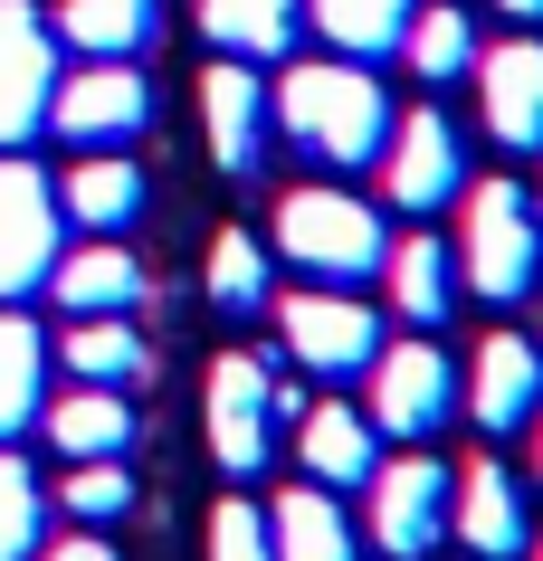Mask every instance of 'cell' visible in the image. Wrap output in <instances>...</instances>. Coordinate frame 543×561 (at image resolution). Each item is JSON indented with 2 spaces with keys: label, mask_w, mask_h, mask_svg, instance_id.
<instances>
[{
  "label": "cell",
  "mask_w": 543,
  "mask_h": 561,
  "mask_svg": "<svg viewBox=\"0 0 543 561\" xmlns=\"http://www.w3.org/2000/svg\"><path fill=\"white\" fill-rule=\"evenodd\" d=\"M276 134L325 172H372L392 144V95L362 58H305L276 87Z\"/></svg>",
  "instance_id": "cell-1"
},
{
  "label": "cell",
  "mask_w": 543,
  "mask_h": 561,
  "mask_svg": "<svg viewBox=\"0 0 543 561\" xmlns=\"http://www.w3.org/2000/svg\"><path fill=\"white\" fill-rule=\"evenodd\" d=\"M457 286L477 305H524L543 276V209L524 181H477L457 191Z\"/></svg>",
  "instance_id": "cell-2"
},
{
  "label": "cell",
  "mask_w": 543,
  "mask_h": 561,
  "mask_svg": "<svg viewBox=\"0 0 543 561\" xmlns=\"http://www.w3.org/2000/svg\"><path fill=\"white\" fill-rule=\"evenodd\" d=\"M276 257L296 266L305 286H362V276H382L392 238H382V209L372 201L305 181V191L276 201Z\"/></svg>",
  "instance_id": "cell-3"
},
{
  "label": "cell",
  "mask_w": 543,
  "mask_h": 561,
  "mask_svg": "<svg viewBox=\"0 0 543 561\" xmlns=\"http://www.w3.org/2000/svg\"><path fill=\"white\" fill-rule=\"evenodd\" d=\"M276 343L315 381H362L382 353V314L353 286H296V296H276Z\"/></svg>",
  "instance_id": "cell-4"
},
{
  "label": "cell",
  "mask_w": 543,
  "mask_h": 561,
  "mask_svg": "<svg viewBox=\"0 0 543 561\" xmlns=\"http://www.w3.org/2000/svg\"><path fill=\"white\" fill-rule=\"evenodd\" d=\"M362 381H372V410L362 419H372L382 438H400V447H429L457 419V362L439 353V343H382Z\"/></svg>",
  "instance_id": "cell-5"
},
{
  "label": "cell",
  "mask_w": 543,
  "mask_h": 561,
  "mask_svg": "<svg viewBox=\"0 0 543 561\" xmlns=\"http://www.w3.org/2000/svg\"><path fill=\"white\" fill-rule=\"evenodd\" d=\"M58 181L38 172L30 152H0V305H30L58 266Z\"/></svg>",
  "instance_id": "cell-6"
},
{
  "label": "cell",
  "mask_w": 543,
  "mask_h": 561,
  "mask_svg": "<svg viewBox=\"0 0 543 561\" xmlns=\"http://www.w3.org/2000/svg\"><path fill=\"white\" fill-rule=\"evenodd\" d=\"M152 124V87L134 58H87L77 77H58V105H48V134H67L77 152H134Z\"/></svg>",
  "instance_id": "cell-7"
},
{
  "label": "cell",
  "mask_w": 543,
  "mask_h": 561,
  "mask_svg": "<svg viewBox=\"0 0 543 561\" xmlns=\"http://www.w3.org/2000/svg\"><path fill=\"white\" fill-rule=\"evenodd\" d=\"M449 485L457 476L429 457V447H400L392 467H372V542L392 561H429L439 542H449Z\"/></svg>",
  "instance_id": "cell-8"
},
{
  "label": "cell",
  "mask_w": 543,
  "mask_h": 561,
  "mask_svg": "<svg viewBox=\"0 0 543 561\" xmlns=\"http://www.w3.org/2000/svg\"><path fill=\"white\" fill-rule=\"evenodd\" d=\"M58 105V30L30 0H0V152H30Z\"/></svg>",
  "instance_id": "cell-9"
},
{
  "label": "cell",
  "mask_w": 543,
  "mask_h": 561,
  "mask_svg": "<svg viewBox=\"0 0 543 561\" xmlns=\"http://www.w3.org/2000/svg\"><path fill=\"white\" fill-rule=\"evenodd\" d=\"M382 191H392V209H410V219H429V209H449L457 191H467V144H457V124L439 115V105H410V115L392 124V144H382Z\"/></svg>",
  "instance_id": "cell-10"
},
{
  "label": "cell",
  "mask_w": 543,
  "mask_h": 561,
  "mask_svg": "<svg viewBox=\"0 0 543 561\" xmlns=\"http://www.w3.org/2000/svg\"><path fill=\"white\" fill-rule=\"evenodd\" d=\"M457 410L477 419L486 438L534 428V410H543V343H534V333H486L477 362L457 371Z\"/></svg>",
  "instance_id": "cell-11"
},
{
  "label": "cell",
  "mask_w": 543,
  "mask_h": 561,
  "mask_svg": "<svg viewBox=\"0 0 543 561\" xmlns=\"http://www.w3.org/2000/svg\"><path fill=\"white\" fill-rule=\"evenodd\" d=\"M268 362H248V353H219L211 362V457L229 476H258L276 457V438H268Z\"/></svg>",
  "instance_id": "cell-12"
},
{
  "label": "cell",
  "mask_w": 543,
  "mask_h": 561,
  "mask_svg": "<svg viewBox=\"0 0 543 561\" xmlns=\"http://www.w3.org/2000/svg\"><path fill=\"white\" fill-rule=\"evenodd\" d=\"M477 115L506 152H543V38L477 48Z\"/></svg>",
  "instance_id": "cell-13"
},
{
  "label": "cell",
  "mask_w": 543,
  "mask_h": 561,
  "mask_svg": "<svg viewBox=\"0 0 543 561\" xmlns=\"http://www.w3.org/2000/svg\"><path fill=\"white\" fill-rule=\"evenodd\" d=\"M201 115H211V162L219 172H258L268 162V134H276V95L258 87L248 58H219L201 77Z\"/></svg>",
  "instance_id": "cell-14"
},
{
  "label": "cell",
  "mask_w": 543,
  "mask_h": 561,
  "mask_svg": "<svg viewBox=\"0 0 543 561\" xmlns=\"http://www.w3.org/2000/svg\"><path fill=\"white\" fill-rule=\"evenodd\" d=\"M449 533H457L477 561H524V542H534V524H524V485H514L496 457L457 467V485H449Z\"/></svg>",
  "instance_id": "cell-15"
},
{
  "label": "cell",
  "mask_w": 543,
  "mask_h": 561,
  "mask_svg": "<svg viewBox=\"0 0 543 561\" xmlns=\"http://www.w3.org/2000/svg\"><path fill=\"white\" fill-rule=\"evenodd\" d=\"M296 457H305V485L343 495V485H372V467H382V428H372L362 410H343V400H315V410L296 419Z\"/></svg>",
  "instance_id": "cell-16"
},
{
  "label": "cell",
  "mask_w": 543,
  "mask_h": 561,
  "mask_svg": "<svg viewBox=\"0 0 543 561\" xmlns=\"http://www.w3.org/2000/svg\"><path fill=\"white\" fill-rule=\"evenodd\" d=\"M48 296H58L67 314H134V305H144V266H134V248H124V238H87L77 257L58 248Z\"/></svg>",
  "instance_id": "cell-17"
},
{
  "label": "cell",
  "mask_w": 543,
  "mask_h": 561,
  "mask_svg": "<svg viewBox=\"0 0 543 561\" xmlns=\"http://www.w3.org/2000/svg\"><path fill=\"white\" fill-rule=\"evenodd\" d=\"M382 286H392V314L410 333H439L449 324V305H457V257H449V238H429V229H410L382 257Z\"/></svg>",
  "instance_id": "cell-18"
},
{
  "label": "cell",
  "mask_w": 543,
  "mask_h": 561,
  "mask_svg": "<svg viewBox=\"0 0 543 561\" xmlns=\"http://www.w3.org/2000/svg\"><path fill=\"white\" fill-rule=\"evenodd\" d=\"M58 209L87 238H124L134 219H144V172H134L124 152H77V172L58 181Z\"/></svg>",
  "instance_id": "cell-19"
},
{
  "label": "cell",
  "mask_w": 543,
  "mask_h": 561,
  "mask_svg": "<svg viewBox=\"0 0 543 561\" xmlns=\"http://www.w3.org/2000/svg\"><path fill=\"white\" fill-rule=\"evenodd\" d=\"M38 428H48V447H58L67 467H87V457H124V447H134V400H124V390L77 381L67 400L38 410Z\"/></svg>",
  "instance_id": "cell-20"
},
{
  "label": "cell",
  "mask_w": 543,
  "mask_h": 561,
  "mask_svg": "<svg viewBox=\"0 0 543 561\" xmlns=\"http://www.w3.org/2000/svg\"><path fill=\"white\" fill-rule=\"evenodd\" d=\"M58 48L77 58H144L152 30H162V0H58Z\"/></svg>",
  "instance_id": "cell-21"
},
{
  "label": "cell",
  "mask_w": 543,
  "mask_h": 561,
  "mask_svg": "<svg viewBox=\"0 0 543 561\" xmlns=\"http://www.w3.org/2000/svg\"><path fill=\"white\" fill-rule=\"evenodd\" d=\"M296 30H305V0H201V38L219 58L268 67V58L296 48Z\"/></svg>",
  "instance_id": "cell-22"
},
{
  "label": "cell",
  "mask_w": 543,
  "mask_h": 561,
  "mask_svg": "<svg viewBox=\"0 0 543 561\" xmlns=\"http://www.w3.org/2000/svg\"><path fill=\"white\" fill-rule=\"evenodd\" d=\"M268 533H276V561H362V533L343 524V504L325 485H286L268 504Z\"/></svg>",
  "instance_id": "cell-23"
},
{
  "label": "cell",
  "mask_w": 543,
  "mask_h": 561,
  "mask_svg": "<svg viewBox=\"0 0 543 561\" xmlns=\"http://www.w3.org/2000/svg\"><path fill=\"white\" fill-rule=\"evenodd\" d=\"M38 410H48V333L20 305H0V447L38 428Z\"/></svg>",
  "instance_id": "cell-24"
},
{
  "label": "cell",
  "mask_w": 543,
  "mask_h": 561,
  "mask_svg": "<svg viewBox=\"0 0 543 561\" xmlns=\"http://www.w3.org/2000/svg\"><path fill=\"white\" fill-rule=\"evenodd\" d=\"M58 362L77 371V381H95V390H134V381L152 371V353H144V333H134V314H67Z\"/></svg>",
  "instance_id": "cell-25"
},
{
  "label": "cell",
  "mask_w": 543,
  "mask_h": 561,
  "mask_svg": "<svg viewBox=\"0 0 543 561\" xmlns=\"http://www.w3.org/2000/svg\"><path fill=\"white\" fill-rule=\"evenodd\" d=\"M420 0H305V20L333 58H400V30H410Z\"/></svg>",
  "instance_id": "cell-26"
},
{
  "label": "cell",
  "mask_w": 543,
  "mask_h": 561,
  "mask_svg": "<svg viewBox=\"0 0 543 561\" xmlns=\"http://www.w3.org/2000/svg\"><path fill=\"white\" fill-rule=\"evenodd\" d=\"M400 58H410V77H429V87L467 77V67H477V30H467V10H457V0H429V10H410Z\"/></svg>",
  "instance_id": "cell-27"
},
{
  "label": "cell",
  "mask_w": 543,
  "mask_h": 561,
  "mask_svg": "<svg viewBox=\"0 0 543 561\" xmlns=\"http://www.w3.org/2000/svg\"><path fill=\"white\" fill-rule=\"evenodd\" d=\"M38 542H48V485L20 447H0V561H38Z\"/></svg>",
  "instance_id": "cell-28"
},
{
  "label": "cell",
  "mask_w": 543,
  "mask_h": 561,
  "mask_svg": "<svg viewBox=\"0 0 543 561\" xmlns=\"http://www.w3.org/2000/svg\"><path fill=\"white\" fill-rule=\"evenodd\" d=\"M58 504H67V514H77L87 533L124 524V514H134V476H124V457H87V467L58 485Z\"/></svg>",
  "instance_id": "cell-29"
},
{
  "label": "cell",
  "mask_w": 543,
  "mask_h": 561,
  "mask_svg": "<svg viewBox=\"0 0 543 561\" xmlns=\"http://www.w3.org/2000/svg\"><path fill=\"white\" fill-rule=\"evenodd\" d=\"M211 296L229 305V314H258L268 305V248L248 229H219V248H211Z\"/></svg>",
  "instance_id": "cell-30"
},
{
  "label": "cell",
  "mask_w": 543,
  "mask_h": 561,
  "mask_svg": "<svg viewBox=\"0 0 543 561\" xmlns=\"http://www.w3.org/2000/svg\"><path fill=\"white\" fill-rule=\"evenodd\" d=\"M211 561H276V533H268V514L248 495H229L211 514Z\"/></svg>",
  "instance_id": "cell-31"
},
{
  "label": "cell",
  "mask_w": 543,
  "mask_h": 561,
  "mask_svg": "<svg viewBox=\"0 0 543 561\" xmlns=\"http://www.w3.org/2000/svg\"><path fill=\"white\" fill-rule=\"evenodd\" d=\"M38 561H124V552L105 542V533H87V524H77L67 542H38Z\"/></svg>",
  "instance_id": "cell-32"
},
{
  "label": "cell",
  "mask_w": 543,
  "mask_h": 561,
  "mask_svg": "<svg viewBox=\"0 0 543 561\" xmlns=\"http://www.w3.org/2000/svg\"><path fill=\"white\" fill-rule=\"evenodd\" d=\"M496 10H506V20H543V0H496Z\"/></svg>",
  "instance_id": "cell-33"
},
{
  "label": "cell",
  "mask_w": 543,
  "mask_h": 561,
  "mask_svg": "<svg viewBox=\"0 0 543 561\" xmlns=\"http://www.w3.org/2000/svg\"><path fill=\"white\" fill-rule=\"evenodd\" d=\"M534 485H543V410H534Z\"/></svg>",
  "instance_id": "cell-34"
},
{
  "label": "cell",
  "mask_w": 543,
  "mask_h": 561,
  "mask_svg": "<svg viewBox=\"0 0 543 561\" xmlns=\"http://www.w3.org/2000/svg\"><path fill=\"white\" fill-rule=\"evenodd\" d=\"M524 561H543V542H524Z\"/></svg>",
  "instance_id": "cell-35"
}]
</instances>
